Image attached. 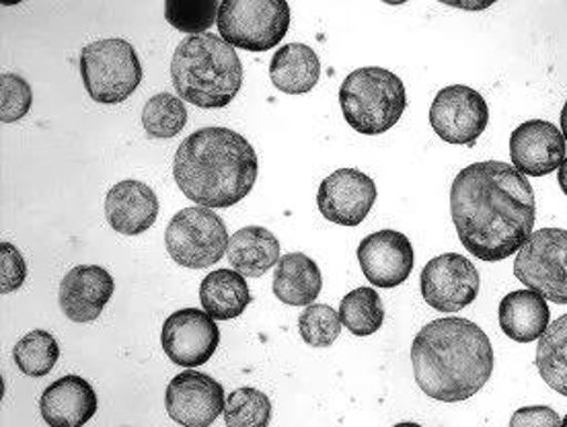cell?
I'll return each instance as SVG.
<instances>
[{
  "label": "cell",
  "instance_id": "obj_1",
  "mask_svg": "<svg viewBox=\"0 0 567 427\" xmlns=\"http://www.w3.org/2000/svg\"><path fill=\"white\" fill-rule=\"evenodd\" d=\"M451 214L468 253L496 263L516 256L530 239L537 220L535 191L512 165L475 163L454 177Z\"/></svg>",
  "mask_w": 567,
  "mask_h": 427
},
{
  "label": "cell",
  "instance_id": "obj_2",
  "mask_svg": "<svg viewBox=\"0 0 567 427\" xmlns=\"http://www.w3.org/2000/svg\"><path fill=\"white\" fill-rule=\"evenodd\" d=\"M415 383L442 403L467 400L482 390L494 372V347L480 325L463 316L427 323L412 345Z\"/></svg>",
  "mask_w": 567,
  "mask_h": 427
},
{
  "label": "cell",
  "instance_id": "obj_3",
  "mask_svg": "<svg viewBox=\"0 0 567 427\" xmlns=\"http://www.w3.org/2000/svg\"><path fill=\"white\" fill-rule=\"evenodd\" d=\"M256 148L239 132L202 128L179 144L173 177L175 184L202 208H230L256 186Z\"/></svg>",
  "mask_w": 567,
  "mask_h": 427
},
{
  "label": "cell",
  "instance_id": "obj_4",
  "mask_svg": "<svg viewBox=\"0 0 567 427\" xmlns=\"http://www.w3.org/2000/svg\"><path fill=\"white\" fill-rule=\"evenodd\" d=\"M171 79L179 100L202 110H220L241 91L243 64L220 35H187L173 54Z\"/></svg>",
  "mask_w": 567,
  "mask_h": 427
},
{
  "label": "cell",
  "instance_id": "obj_5",
  "mask_svg": "<svg viewBox=\"0 0 567 427\" xmlns=\"http://www.w3.org/2000/svg\"><path fill=\"white\" fill-rule=\"evenodd\" d=\"M341 112L358 134L377 136L393 128L408 107L405 85L381 66L350 72L340 88Z\"/></svg>",
  "mask_w": 567,
  "mask_h": 427
},
{
  "label": "cell",
  "instance_id": "obj_6",
  "mask_svg": "<svg viewBox=\"0 0 567 427\" xmlns=\"http://www.w3.org/2000/svg\"><path fill=\"white\" fill-rule=\"evenodd\" d=\"M81 76L91 100L103 105L124 103L141 86V58L132 43L120 38L89 43L81 54Z\"/></svg>",
  "mask_w": 567,
  "mask_h": 427
},
{
  "label": "cell",
  "instance_id": "obj_7",
  "mask_svg": "<svg viewBox=\"0 0 567 427\" xmlns=\"http://www.w3.org/2000/svg\"><path fill=\"white\" fill-rule=\"evenodd\" d=\"M216 25L233 48L268 52L290 29V7L286 0H225Z\"/></svg>",
  "mask_w": 567,
  "mask_h": 427
},
{
  "label": "cell",
  "instance_id": "obj_8",
  "mask_svg": "<svg viewBox=\"0 0 567 427\" xmlns=\"http://www.w3.org/2000/svg\"><path fill=\"white\" fill-rule=\"evenodd\" d=\"M227 225L210 208H184L171 218L165 244L171 259L189 270H204L218 263L227 253Z\"/></svg>",
  "mask_w": 567,
  "mask_h": 427
},
{
  "label": "cell",
  "instance_id": "obj_9",
  "mask_svg": "<svg viewBox=\"0 0 567 427\" xmlns=\"http://www.w3.org/2000/svg\"><path fill=\"white\" fill-rule=\"evenodd\" d=\"M514 275L543 299L567 304V230H535L516 253Z\"/></svg>",
  "mask_w": 567,
  "mask_h": 427
},
{
  "label": "cell",
  "instance_id": "obj_10",
  "mask_svg": "<svg viewBox=\"0 0 567 427\" xmlns=\"http://www.w3.org/2000/svg\"><path fill=\"white\" fill-rule=\"evenodd\" d=\"M422 296L427 306L439 313H458L467 309L480 294V271L458 253H444L425 263L422 278Z\"/></svg>",
  "mask_w": 567,
  "mask_h": 427
},
{
  "label": "cell",
  "instance_id": "obj_11",
  "mask_svg": "<svg viewBox=\"0 0 567 427\" xmlns=\"http://www.w3.org/2000/svg\"><path fill=\"white\" fill-rule=\"evenodd\" d=\"M430 124L444 143L465 146L475 143L487 128L489 107L482 93L471 86H446L430 107Z\"/></svg>",
  "mask_w": 567,
  "mask_h": 427
},
{
  "label": "cell",
  "instance_id": "obj_12",
  "mask_svg": "<svg viewBox=\"0 0 567 427\" xmlns=\"http://www.w3.org/2000/svg\"><path fill=\"white\" fill-rule=\"evenodd\" d=\"M161 345L173 364L192 371L214 356L220 345V329L206 311L184 309L165 321Z\"/></svg>",
  "mask_w": 567,
  "mask_h": 427
},
{
  "label": "cell",
  "instance_id": "obj_13",
  "mask_svg": "<svg viewBox=\"0 0 567 427\" xmlns=\"http://www.w3.org/2000/svg\"><path fill=\"white\" fill-rule=\"evenodd\" d=\"M165 407L179 426L210 427L225 414V388L204 372L185 371L167 386Z\"/></svg>",
  "mask_w": 567,
  "mask_h": 427
},
{
  "label": "cell",
  "instance_id": "obj_14",
  "mask_svg": "<svg viewBox=\"0 0 567 427\" xmlns=\"http://www.w3.org/2000/svg\"><path fill=\"white\" fill-rule=\"evenodd\" d=\"M377 201V186L367 173L340 169L321 181L317 206L329 222L340 227H358L367 220Z\"/></svg>",
  "mask_w": 567,
  "mask_h": 427
},
{
  "label": "cell",
  "instance_id": "obj_15",
  "mask_svg": "<svg viewBox=\"0 0 567 427\" xmlns=\"http://www.w3.org/2000/svg\"><path fill=\"white\" fill-rule=\"evenodd\" d=\"M358 261L367 280L377 288H398L413 270V247L399 230L372 232L358 244Z\"/></svg>",
  "mask_w": 567,
  "mask_h": 427
},
{
  "label": "cell",
  "instance_id": "obj_16",
  "mask_svg": "<svg viewBox=\"0 0 567 427\" xmlns=\"http://www.w3.org/2000/svg\"><path fill=\"white\" fill-rule=\"evenodd\" d=\"M566 148L561 129L545 119H530L512 132V167L525 177H545L564 165Z\"/></svg>",
  "mask_w": 567,
  "mask_h": 427
},
{
  "label": "cell",
  "instance_id": "obj_17",
  "mask_svg": "<svg viewBox=\"0 0 567 427\" xmlns=\"http://www.w3.org/2000/svg\"><path fill=\"white\" fill-rule=\"evenodd\" d=\"M114 290V278L105 268L79 265L69 271L60 284V309L72 323H91L105 311Z\"/></svg>",
  "mask_w": 567,
  "mask_h": 427
},
{
  "label": "cell",
  "instance_id": "obj_18",
  "mask_svg": "<svg viewBox=\"0 0 567 427\" xmlns=\"http://www.w3.org/2000/svg\"><path fill=\"white\" fill-rule=\"evenodd\" d=\"M105 216L115 232L136 237L155 225L158 218V198L153 187L136 179H126L107 191Z\"/></svg>",
  "mask_w": 567,
  "mask_h": 427
},
{
  "label": "cell",
  "instance_id": "obj_19",
  "mask_svg": "<svg viewBox=\"0 0 567 427\" xmlns=\"http://www.w3.org/2000/svg\"><path fill=\"white\" fill-rule=\"evenodd\" d=\"M43 421L50 427H83L97 414V395L81 376H62L43 390Z\"/></svg>",
  "mask_w": 567,
  "mask_h": 427
},
{
  "label": "cell",
  "instance_id": "obj_20",
  "mask_svg": "<svg viewBox=\"0 0 567 427\" xmlns=\"http://www.w3.org/2000/svg\"><path fill=\"white\" fill-rule=\"evenodd\" d=\"M549 325V304L535 290H516L499 302V327L512 342H537Z\"/></svg>",
  "mask_w": 567,
  "mask_h": 427
},
{
  "label": "cell",
  "instance_id": "obj_21",
  "mask_svg": "<svg viewBox=\"0 0 567 427\" xmlns=\"http://www.w3.org/2000/svg\"><path fill=\"white\" fill-rule=\"evenodd\" d=\"M228 263L243 278H261L280 261V241L264 227H245L237 230L227 249Z\"/></svg>",
  "mask_w": 567,
  "mask_h": 427
},
{
  "label": "cell",
  "instance_id": "obj_22",
  "mask_svg": "<svg viewBox=\"0 0 567 427\" xmlns=\"http://www.w3.org/2000/svg\"><path fill=\"white\" fill-rule=\"evenodd\" d=\"M323 288L319 265L305 253L280 257L274 273V296L288 306H311Z\"/></svg>",
  "mask_w": 567,
  "mask_h": 427
},
{
  "label": "cell",
  "instance_id": "obj_23",
  "mask_svg": "<svg viewBox=\"0 0 567 427\" xmlns=\"http://www.w3.org/2000/svg\"><path fill=\"white\" fill-rule=\"evenodd\" d=\"M270 79L282 93L305 95L321 79V60L309 45L288 43L271 58Z\"/></svg>",
  "mask_w": 567,
  "mask_h": 427
},
{
  "label": "cell",
  "instance_id": "obj_24",
  "mask_svg": "<svg viewBox=\"0 0 567 427\" xmlns=\"http://www.w3.org/2000/svg\"><path fill=\"white\" fill-rule=\"evenodd\" d=\"M199 300L214 321H230L245 313L254 296L239 271L216 270L202 280Z\"/></svg>",
  "mask_w": 567,
  "mask_h": 427
},
{
  "label": "cell",
  "instance_id": "obj_25",
  "mask_svg": "<svg viewBox=\"0 0 567 427\" xmlns=\"http://www.w3.org/2000/svg\"><path fill=\"white\" fill-rule=\"evenodd\" d=\"M537 371L545 385L567 397V314L555 319L540 335L537 345Z\"/></svg>",
  "mask_w": 567,
  "mask_h": 427
},
{
  "label": "cell",
  "instance_id": "obj_26",
  "mask_svg": "<svg viewBox=\"0 0 567 427\" xmlns=\"http://www.w3.org/2000/svg\"><path fill=\"white\" fill-rule=\"evenodd\" d=\"M338 313H340L341 325L355 337H369L383 327V300L379 296V292L369 285L355 288L350 294H346Z\"/></svg>",
  "mask_w": 567,
  "mask_h": 427
},
{
  "label": "cell",
  "instance_id": "obj_27",
  "mask_svg": "<svg viewBox=\"0 0 567 427\" xmlns=\"http://www.w3.org/2000/svg\"><path fill=\"white\" fill-rule=\"evenodd\" d=\"M60 345L52 333L43 329L29 331L25 337H21L13 350V360L17 368L31 378H43L45 374L54 371Z\"/></svg>",
  "mask_w": 567,
  "mask_h": 427
},
{
  "label": "cell",
  "instance_id": "obj_28",
  "mask_svg": "<svg viewBox=\"0 0 567 427\" xmlns=\"http://www.w3.org/2000/svg\"><path fill=\"white\" fill-rule=\"evenodd\" d=\"M187 124L184 101L171 93H158L142 110V126L151 138H173Z\"/></svg>",
  "mask_w": 567,
  "mask_h": 427
},
{
  "label": "cell",
  "instance_id": "obj_29",
  "mask_svg": "<svg viewBox=\"0 0 567 427\" xmlns=\"http://www.w3.org/2000/svg\"><path fill=\"white\" fill-rule=\"evenodd\" d=\"M271 400L266 393L243 386L227 397L225 424L227 427H270Z\"/></svg>",
  "mask_w": 567,
  "mask_h": 427
},
{
  "label": "cell",
  "instance_id": "obj_30",
  "mask_svg": "<svg viewBox=\"0 0 567 427\" xmlns=\"http://www.w3.org/2000/svg\"><path fill=\"white\" fill-rule=\"evenodd\" d=\"M218 9L216 0H167L165 19L184 33L199 35L218 23Z\"/></svg>",
  "mask_w": 567,
  "mask_h": 427
},
{
  "label": "cell",
  "instance_id": "obj_31",
  "mask_svg": "<svg viewBox=\"0 0 567 427\" xmlns=\"http://www.w3.org/2000/svg\"><path fill=\"white\" fill-rule=\"evenodd\" d=\"M298 333L311 347H329L340 340V313L329 304H311L298 316Z\"/></svg>",
  "mask_w": 567,
  "mask_h": 427
},
{
  "label": "cell",
  "instance_id": "obj_32",
  "mask_svg": "<svg viewBox=\"0 0 567 427\" xmlns=\"http://www.w3.org/2000/svg\"><path fill=\"white\" fill-rule=\"evenodd\" d=\"M33 103V93L25 79L4 72L0 76V119L4 124L19 122L25 117Z\"/></svg>",
  "mask_w": 567,
  "mask_h": 427
},
{
  "label": "cell",
  "instance_id": "obj_33",
  "mask_svg": "<svg viewBox=\"0 0 567 427\" xmlns=\"http://www.w3.org/2000/svg\"><path fill=\"white\" fill-rule=\"evenodd\" d=\"M28 280V263L11 242H0V292L9 294Z\"/></svg>",
  "mask_w": 567,
  "mask_h": 427
},
{
  "label": "cell",
  "instance_id": "obj_34",
  "mask_svg": "<svg viewBox=\"0 0 567 427\" xmlns=\"http://www.w3.org/2000/svg\"><path fill=\"white\" fill-rule=\"evenodd\" d=\"M561 417L551 407L533 405L512 415L511 427H561Z\"/></svg>",
  "mask_w": 567,
  "mask_h": 427
},
{
  "label": "cell",
  "instance_id": "obj_35",
  "mask_svg": "<svg viewBox=\"0 0 567 427\" xmlns=\"http://www.w3.org/2000/svg\"><path fill=\"white\" fill-rule=\"evenodd\" d=\"M557 181H559V187H561V191L567 196V157L564 160V165L557 169Z\"/></svg>",
  "mask_w": 567,
  "mask_h": 427
},
{
  "label": "cell",
  "instance_id": "obj_36",
  "mask_svg": "<svg viewBox=\"0 0 567 427\" xmlns=\"http://www.w3.org/2000/svg\"><path fill=\"white\" fill-rule=\"evenodd\" d=\"M561 134H564V138H566L567 143V101L566 105H564V110H561Z\"/></svg>",
  "mask_w": 567,
  "mask_h": 427
},
{
  "label": "cell",
  "instance_id": "obj_37",
  "mask_svg": "<svg viewBox=\"0 0 567 427\" xmlns=\"http://www.w3.org/2000/svg\"><path fill=\"white\" fill-rule=\"evenodd\" d=\"M393 427H422L420 424H412V421H403V424H398V426Z\"/></svg>",
  "mask_w": 567,
  "mask_h": 427
},
{
  "label": "cell",
  "instance_id": "obj_38",
  "mask_svg": "<svg viewBox=\"0 0 567 427\" xmlns=\"http://www.w3.org/2000/svg\"><path fill=\"white\" fill-rule=\"evenodd\" d=\"M561 427H567V415L564 417V421H561Z\"/></svg>",
  "mask_w": 567,
  "mask_h": 427
}]
</instances>
